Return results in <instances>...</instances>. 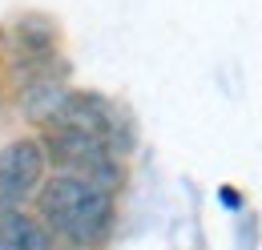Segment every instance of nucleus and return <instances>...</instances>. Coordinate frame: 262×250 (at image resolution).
<instances>
[{"mask_svg": "<svg viewBox=\"0 0 262 250\" xmlns=\"http://www.w3.org/2000/svg\"><path fill=\"white\" fill-rule=\"evenodd\" d=\"M45 150L40 137H16L0 150V206H20L45 186Z\"/></svg>", "mask_w": 262, "mask_h": 250, "instance_id": "7ed1b4c3", "label": "nucleus"}, {"mask_svg": "<svg viewBox=\"0 0 262 250\" xmlns=\"http://www.w3.org/2000/svg\"><path fill=\"white\" fill-rule=\"evenodd\" d=\"M40 150H45V161L57 165V174L81 178V182H89V186H97V190L117 194L121 182H125L121 157L113 154L101 137L77 133V129H61V125H45Z\"/></svg>", "mask_w": 262, "mask_h": 250, "instance_id": "f03ea898", "label": "nucleus"}, {"mask_svg": "<svg viewBox=\"0 0 262 250\" xmlns=\"http://www.w3.org/2000/svg\"><path fill=\"white\" fill-rule=\"evenodd\" d=\"M36 218L49 226L53 238H65L73 246H101L113 234V194L97 190L81 178L69 174H53L45 178V186L36 190Z\"/></svg>", "mask_w": 262, "mask_h": 250, "instance_id": "f257e3e1", "label": "nucleus"}, {"mask_svg": "<svg viewBox=\"0 0 262 250\" xmlns=\"http://www.w3.org/2000/svg\"><path fill=\"white\" fill-rule=\"evenodd\" d=\"M0 250H53V234L36 214L0 206Z\"/></svg>", "mask_w": 262, "mask_h": 250, "instance_id": "20e7f679", "label": "nucleus"}]
</instances>
